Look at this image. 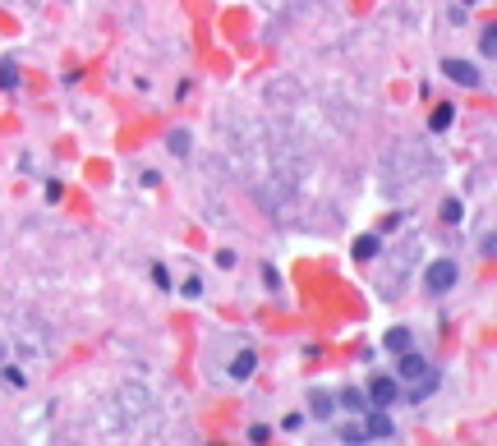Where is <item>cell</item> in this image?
<instances>
[{"label":"cell","mask_w":497,"mask_h":446,"mask_svg":"<svg viewBox=\"0 0 497 446\" xmlns=\"http://www.w3.org/2000/svg\"><path fill=\"white\" fill-rule=\"evenodd\" d=\"M267 437H272V428H263V423H253V428H248V442H267Z\"/></svg>","instance_id":"obj_21"},{"label":"cell","mask_w":497,"mask_h":446,"mask_svg":"<svg viewBox=\"0 0 497 446\" xmlns=\"http://www.w3.org/2000/svg\"><path fill=\"white\" fill-rule=\"evenodd\" d=\"M479 47H483V56H493V51H497V28H483L479 32Z\"/></svg>","instance_id":"obj_17"},{"label":"cell","mask_w":497,"mask_h":446,"mask_svg":"<svg viewBox=\"0 0 497 446\" xmlns=\"http://www.w3.org/2000/svg\"><path fill=\"white\" fill-rule=\"evenodd\" d=\"M364 396H369V405L387 410V405H396V400H401V382H396V377H373Z\"/></svg>","instance_id":"obj_4"},{"label":"cell","mask_w":497,"mask_h":446,"mask_svg":"<svg viewBox=\"0 0 497 446\" xmlns=\"http://www.w3.org/2000/svg\"><path fill=\"white\" fill-rule=\"evenodd\" d=\"M263 285L267 290H281V272L272 267V262H263Z\"/></svg>","instance_id":"obj_16"},{"label":"cell","mask_w":497,"mask_h":446,"mask_svg":"<svg viewBox=\"0 0 497 446\" xmlns=\"http://www.w3.org/2000/svg\"><path fill=\"white\" fill-rule=\"evenodd\" d=\"M152 281H157V285H161V290H171V285H175V281H171V272H166L161 262H157V267H152Z\"/></svg>","instance_id":"obj_18"},{"label":"cell","mask_w":497,"mask_h":446,"mask_svg":"<svg viewBox=\"0 0 497 446\" xmlns=\"http://www.w3.org/2000/svg\"><path fill=\"white\" fill-rule=\"evenodd\" d=\"M217 267H226V272L235 267V253H231V248H221V253H217Z\"/></svg>","instance_id":"obj_22"},{"label":"cell","mask_w":497,"mask_h":446,"mask_svg":"<svg viewBox=\"0 0 497 446\" xmlns=\"http://www.w3.org/2000/svg\"><path fill=\"white\" fill-rule=\"evenodd\" d=\"M60 193H65L60 180H51V185H47V202H60Z\"/></svg>","instance_id":"obj_23"},{"label":"cell","mask_w":497,"mask_h":446,"mask_svg":"<svg viewBox=\"0 0 497 446\" xmlns=\"http://www.w3.org/2000/svg\"><path fill=\"white\" fill-rule=\"evenodd\" d=\"M442 74H447L451 83H461V88H483L479 64H470V60H442Z\"/></svg>","instance_id":"obj_5"},{"label":"cell","mask_w":497,"mask_h":446,"mask_svg":"<svg viewBox=\"0 0 497 446\" xmlns=\"http://www.w3.org/2000/svg\"><path fill=\"white\" fill-rule=\"evenodd\" d=\"M341 442H355V446H364V442H369V437H364V428H355V423H350V428L341 432Z\"/></svg>","instance_id":"obj_19"},{"label":"cell","mask_w":497,"mask_h":446,"mask_svg":"<svg viewBox=\"0 0 497 446\" xmlns=\"http://www.w3.org/2000/svg\"><path fill=\"white\" fill-rule=\"evenodd\" d=\"M437 391V377H428V382H410V405H424V396H433Z\"/></svg>","instance_id":"obj_13"},{"label":"cell","mask_w":497,"mask_h":446,"mask_svg":"<svg viewBox=\"0 0 497 446\" xmlns=\"http://www.w3.org/2000/svg\"><path fill=\"white\" fill-rule=\"evenodd\" d=\"M309 414L318 419V423H327V419L336 414V396H332V391H309Z\"/></svg>","instance_id":"obj_7"},{"label":"cell","mask_w":497,"mask_h":446,"mask_svg":"<svg viewBox=\"0 0 497 446\" xmlns=\"http://www.w3.org/2000/svg\"><path fill=\"white\" fill-rule=\"evenodd\" d=\"M253 368H258V354L248 350H235L231 354V364H226V373H231V382H248V377H253Z\"/></svg>","instance_id":"obj_6"},{"label":"cell","mask_w":497,"mask_h":446,"mask_svg":"<svg viewBox=\"0 0 497 446\" xmlns=\"http://www.w3.org/2000/svg\"><path fill=\"white\" fill-rule=\"evenodd\" d=\"M336 400H341V410H350V414H364V410H369V396H364L359 386H345Z\"/></svg>","instance_id":"obj_9"},{"label":"cell","mask_w":497,"mask_h":446,"mask_svg":"<svg viewBox=\"0 0 497 446\" xmlns=\"http://www.w3.org/2000/svg\"><path fill=\"white\" fill-rule=\"evenodd\" d=\"M442 226H461V221H465V202L461 198H442Z\"/></svg>","instance_id":"obj_11"},{"label":"cell","mask_w":497,"mask_h":446,"mask_svg":"<svg viewBox=\"0 0 497 446\" xmlns=\"http://www.w3.org/2000/svg\"><path fill=\"white\" fill-rule=\"evenodd\" d=\"M364 437H369V442H391V437H396V423H391L387 410H378V405L364 410Z\"/></svg>","instance_id":"obj_2"},{"label":"cell","mask_w":497,"mask_h":446,"mask_svg":"<svg viewBox=\"0 0 497 446\" xmlns=\"http://www.w3.org/2000/svg\"><path fill=\"white\" fill-rule=\"evenodd\" d=\"M0 88L10 93V88H19V74H14V60H0Z\"/></svg>","instance_id":"obj_15"},{"label":"cell","mask_w":497,"mask_h":446,"mask_svg":"<svg viewBox=\"0 0 497 446\" xmlns=\"http://www.w3.org/2000/svg\"><path fill=\"white\" fill-rule=\"evenodd\" d=\"M185 299H203V281H198V277L185 281Z\"/></svg>","instance_id":"obj_20"},{"label":"cell","mask_w":497,"mask_h":446,"mask_svg":"<svg viewBox=\"0 0 497 446\" xmlns=\"http://www.w3.org/2000/svg\"><path fill=\"white\" fill-rule=\"evenodd\" d=\"M378 253H382V239H378V235H359L355 239V258L359 262H373Z\"/></svg>","instance_id":"obj_10"},{"label":"cell","mask_w":497,"mask_h":446,"mask_svg":"<svg viewBox=\"0 0 497 446\" xmlns=\"http://www.w3.org/2000/svg\"><path fill=\"white\" fill-rule=\"evenodd\" d=\"M451 124H456V106H437L433 115H428V129H433V134H447Z\"/></svg>","instance_id":"obj_12"},{"label":"cell","mask_w":497,"mask_h":446,"mask_svg":"<svg viewBox=\"0 0 497 446\" xmlns=\"http://www.w3.org/2000/svg\"><path fill=\"white\" fill-rule=\"evenodd\" d=\"M461 285V262L456 258H433L424 267V294H451Z\"/></svg>","instance_id":"obj_1"},{"label":"cell","mask_w":497,"mask_h":446,"mask_svg":"<svg viewBox=\"0 0 497 446\" xmlns=\"http://www.w3.org/2000/svg\"><path fill=\"white\" fill-rule=\"evenodd\" d=\"M382 345H387V354H405V350H415V340H410V327H391L387 336H382Z\"/></svg>","instance_id":"obj_8"},{"label":"cell","mask_w":497,"mask_h":446,"mask_svg":"<svg viewBox=\"0 0 497 446\" xmlns=\"http://www.w3.org/2000/svg\"><path fill=\"white\" fill-rule=\"evenodd\" d=\"M166 143H171L175 156H189V129H171V134H166Z\"/></svg>","instance_id":"obj_14"},{"label":"cell","mask_w":497,"mask_h":446,"mask_svg":"<svg viewBox=\"0 0 497 446\" xmlns=\"http://www.w3.org/2000/svg\"><path fill=\"white\" fill-rule=\"evenodd\" d=\"M396 377L401 382H428V377H437V368L424 359V354H415V350H405L401 354V368H396Z\"/></svg>","instance_id":"obj_3"}]
</instances>
